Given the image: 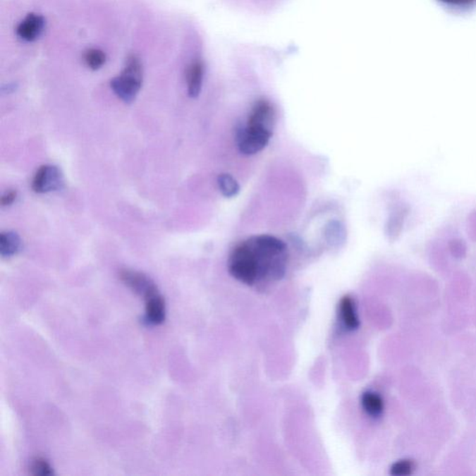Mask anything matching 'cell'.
Returning a JSON list of instances; mask_svg holds the SVG:
<instances>
[{
    "mask_svg": "<svg viewBox=\"0 0 476 476\" xmlns=\"http://www.w3.org/2000/svg\"><path fill=\"white\" fill-rule=\"evenodd\" d=\"M30 472L37 476H49L54 474L51 466L43 458H35L30 463Z\"/></svg>",
    "mask_w": 476,
    "mask_h": 476,
    "instance_id": "18",
    "label": "cell"
},
{
    "mask_svg": "<svg viewBox=\"0 0 476 476\" xmlns=\"http://www.w3.org/2000/svg\"><path fill=\"white\" fill-rule=\"evenodd\" d=\"M204 66L200 62L192 63L187 71V87L190 97L195 98L200 95L202 87Z\"/></svg>",
    "mask_w": 476,
    "mask_h": 476,
    "instance_id": "10",
    "label": "cell"
},
{
    "mask_svg": "<svg viewBox=\"0 0 476 476\" xmlns=\"http://www.w3.org/2000/svg\"><path fill=\"white\" fill-rule=\"evenodd\" d=\"M142 83V67L136 56L128 58L122 74L111 80V87L119 99L131 103L138 94Z\"/></svg>",
    "mask_w": 476,
    "mask_h": 476,
    "instance_id": "2",
    "label": "cell"
},
{
    "mask_svg": "<svg viewBox=\"0 0 476 476\" xmlns=\"http://www.w3.org/2000/svg\"><path fill=\"white\" fill-rule=\"evenodd\" d=\"M248 245L258 265L259 279H279L287 265V245L274 236H254L248 238Z\"/></svg>",
    "mask_w": 476,
    "mask_h": 476,
    "instance_id": "1",
    "label": "cell"
},
{
    "mask_svg": "<svg viewBox=\"0 0 476 476\" xmlns=\"http://www.w3.org/2000/svg\"><path fill=\"white\" fill-rule=\"evenodd\" d=\"M340 314L341 321L348 331H355L356 329H358L359 320L358 315H356L355 303H353L351 298L346 296L341 299Z\"/></svg>",
    "mask_w": 476,
    "mask_h": 476,
    "instance_id": "11",
    "label": "cell"
},
{
    "mask_svg": "<svg viewBox=\"0 0 476 476\" xmlns=\"http://www.w3.org/2000/svg\"><path fill=\"white\" fill-rule=\"evenodd\" d=\"M362 405L365 411L372 417H378L384 411V401L375 393H365L362 396Z\"/></svg>",
    "mask_w": 476,
    "mask_h": 476,
    "instance_id": "13",
    "label": "cell"
},
{
    "mask_svg": "<svg viewBox=\"0 0 476 476\" xmlns=\"http://www.w3.org/2000/svg\"><path fill=\"white\" fill-rule=\"evenodd\" d=\"M16 197H17L16 191H13V190H11V191L6 192L5 194L2 195L1 197V205L3 207L10 206L11 204H13L14 202V200H16Z\"/></svg>",
    "mask_w": 476,
    "mask_h": 476,
    "instance_id": "22",
    "label": "cell"
},
{
    "mask_svg": "<svg viewBox=\"0 0 476 476\" xmlns=\"http://www.w3.org/2000/svg\"><path fill=\"white\" fill-rule=\"evenodd\" d=\"M438 1L442 2L444 4L455 6V7H465V6L476 3V0H438Z\"/></svg>",
    "mask_w": 476,
    "mask_h": 476,
    "instance_id": "21",
    "label": "cell"
},
{
    "mask_svg": "<svg viewBox=\"0 0 476 476\" xmlns=\"http://www.w3.org/2000/svg\"><path fill=\"white\" fill-rule=\"evenodd\" d=\"M326 236L329 243L338 245L346 238L343 226L338 221H333L327 227Z\"/></svg>",
    "mask_w": 476,
    "mask_h": 476,
    "instance_id": "16",
    "label": "cell"
},
{
    "mask_svg": "<svg viewBox=\"0 0 476 476\" xmlns=\"http://www.w3.org/2000/svg\"><path fill=\"white\" fill-rule=\"evenodd\" d=\"M119 279L130 290L144 297L145 300L146 298L151 296L152 294L159 291L154 282L145 274L140 273V271L130 269L121 270L119 271Z\"/></svg>",
    "mask_w": 476,
    "mask_h": 476,
    "instance_id": "6",
    "label": "cell"
},
{
    "mask_svg": "<svg viewBox=\"0 0 476 476\" xmlns=\"http://www.w3.org/2000/svg\"><path fill=\"white\" fill-rule=\"evenodd\" d=\"M229 273L231 276L246 285L255 284L259 279L258 265L252 250L246 241L238 245L230 255Z\"/></svg>",
    "mask_w": 476,
    "mask_h": 476,
    "instance_id": "3",
    "label": "cell"
},
{
    "mask_svg": "<svg viewBox=\"0 0 476 476\" xmlns=\"http://www.w3.org/2000/svg\"><path fill=\"white\" fill-rule=\"evenodd\" d=\"M408 215L407 207H399L393 214L391 216L389 223H388L387 230L388 236L390 238H396L399 233L401 232L403 224H404L405 219Z\"/></svg>",
    "mask_w": 476,
    "mask_h": 476,
    "instance_id": "15",
    "label": "cell"
},
{
    "mask_svg": "<svg viewBox=\"0 0 476 476\" xmlns=\"http://www.w3.org/2000/svg\"><path fill=\"white\" fill-rule=\"evenodd\" d=\"M273 134V130L264 126L248 123L238 133V146L239 151L246 156H251L264 150Z\"/></svg>",
    "mask_w": 476,
    "mask_h": 476,
    "instance_id": "4",
    "label": "cell"
},
{
    "mask_svg": "<svg viewBox=\"0 0 476 476\" xmlns=\"http://www.w3.org/2000/svg\"><path fill=\"white\" fill-rule=\"evenodd\" d=\"M63 185L62 172L57 166L44 165L35 174L32 188L39 194L57 191Z\"/></svg>",
    "mask_w": 476,
    "mask_h": 476,
    "instance_id": "5",
    "label": "cell"
},
{
    "mask_svg": "<svg viewBox=\"0 0 476 476\" xmlns=\"http://www.w3.org/2000/svg\"><path fill=\"white\" fill-rule=\"evenodd\" d=\"M146 320L152 325H160L166 317L165 300L157 291L145 299Z\"/></svg>",
    "mask_w": 476,
    "mask_h": 476,
    "instance_id": "7",
    "label": "cell"
},
{
    "mask_svg": "<svg viewBox=\"0 0 476 476\" xmlns=\"http://www.w3.org/2000/svg\"><path fill=\"white\" fill-rule=\"evenodd\" d=\"M84 59L85 63L90 69L97 70L104 66L105 55L103 51L92 49L85 54Z\"/></svg>",
    "mask_w": 476,
    "mask_h": 476,
    "instance_id": "17",
    "label": "cell"
},
{
    "mask_svg": "<svg viewBox=\"0 0 476 476\" xmlns=\"http://www.w3.org/2000/svg\"><path fill=\"white\" fill-rule=\"evenodd\" d=\"M414 469L413 463L410 460H401L394 463L391 474L393 475H408L413 472Z\"/></svg>",
    "mask_w": 476,
    "mask_h": 476,
    "instance_id": "19",
    "label": "cell"
},
{
    "mask_svg": "<svg viewBox=\"0 0 476 476\" xmlns=\"http://www.w3.org/2000/svg\"><path fill=\"white\" fill-rule=\"evenodd\" d=\"M449 250L457 258H461L466 254V244L461 239L455 238L449 241Z\"/></svg>",
    "mask_w": 476,
    "mask_h": 476,
    "instance_id": "20",
    "label": "cell"
},
{
    "mask_svg": "<svg viewBox=\"0 0 476 476\" xmlns=\"http://www.w3.org/2000/svg\"><path fill=\"white\" fill-rule=\"evenodd\" d=\"M21 238L13 231H6L0 235V254L4 258L16 255L21 248Z\"/></svg>",
    "mask_w": 476,
    "mask_h": 476,
    "instance_id": "12",
    "label": "cell"
},
{
    "mask_svg": "<svg viewBox=\"0 0 476 476\" xmlns=\"http://www.w3.org/2000/svg\"><path fill=\"white\" fill-rule=\"evenodd\" d=\"M44 19L37 14H29L17 28V35L25 42H34L42 33Z\"/></svg>",
    "mask_w": 476,
    "mask_h": 476,
    "instance_id": "9",
    "label": "cell"
},
{
    "mask_svg": "<svg viewBox=\"0 0 476 476\" xmlns=\"http://www.w3.org/2000/svg\"><path fill=\"white\" fill-rule=\"evenodd\" d=\"M274 110L269 102L261 100L257 102L251 110L248 123L264 126L273 130L274 123Z\"/></svg>",
    "mask_w": 476,
    "mask_h": 476,
    "instance_id": "8",
    "label": "cell"
},
{
    "mask_svg": "<svg viewBox=\"0 0 476 476\" xmlns=\"http://www.w3.org/2000/svg\"><path fill=\"white\" fill-rule=\"evenodd\" d=\"M218 185L221 194L227 198L235 197L240 191V186H239L238 181L230 174H221L218 177Z\"/></svg>",
    "mask_w": 476,
    "mask_h": 476,
    "instance_id": "14",
    "label": "cell"
}]
</instances>
